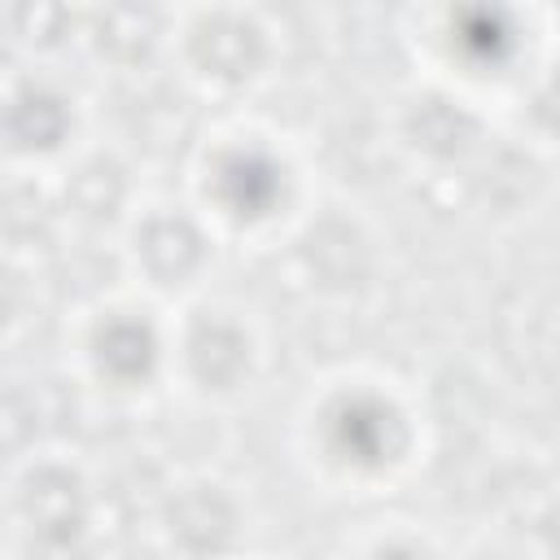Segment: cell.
<instances>
[{
	"label": "cell",
	"mask_w": 560,
	"mask_h": 560,
	"mask_svg": "<svg viewBox=\"0 0 560 560\" xmlns=\"http://www.w3.org/2000/svg\"><path fill=\"white\" fill-rule=\"evenodd\" d=\"M197 52L206 66H214L219 74H249L254 57H258V31L236 22V18H214L201 26V39H197Z\"/></svg>",
	"instance_id": "cell-1"
},
{
	"label": "cell",
	"mask_w": 560,
	"mask_h": 560,
	"mask_svg": "<svg viewBox=\"0 0 560 560\" xmlns=\"http://www.w3.org/2000/svg\"><path fill=\"white\" fill-rule=\"evenodd\" d=\"M140 249H144L149 271H158V276H184L197 262L201 241H197V232L184 219H153L144 228V245Z\"/></svg>",
	"instance_id": "cell-2"
},
{
	"label": "cell",
	"mask_w": 560,
	"mask_h": 560,
	"mask_svg": "<svg viewBox=\"0 0 560 560\" xmlns=\"http://www.w3.org/2000/svg\"><path fill=\"white\" fill-rule=\"evenodd\" d=\"M18 31H26V39L52 44L61 22H66V4L61 0H18Z\"/></svg>",
	"instance_id": "cell-3"
}]
</instances>
